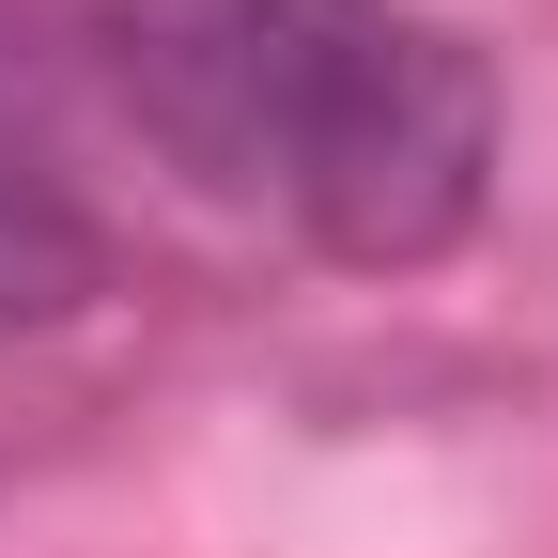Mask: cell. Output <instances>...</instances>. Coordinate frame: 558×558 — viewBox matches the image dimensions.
I'll return each instance as SVG.
<instances>
[{"label":"cell","instance_id":"obj_1","mask_svg":"<svg viewBox=\"0 0 558 558\" xmlns=\"http://www.w3.org/2000/svg\"><path fill=\"white\" fill-rule=\"evenodd\" d=\"M109 109L295 248L403 279L450 264L497 186V78L418 0H78Z\"/></svg>","mask_w":558,"mask_h":558},{"label":"cell","instance_id":"obj_2","mask_svg":"<svg viewBox=\"0 0 558 558\" xmlns=\"http://www.w3.org/2000/svg\"><path fill=\"white\" fill-rule=\"evenodd\" d=\"M94 295H109V233H94L32 156H0V341H16V326H62V311H94Z\"/></svg>","mask_w":558,"mask_h":558}]
</instances>
